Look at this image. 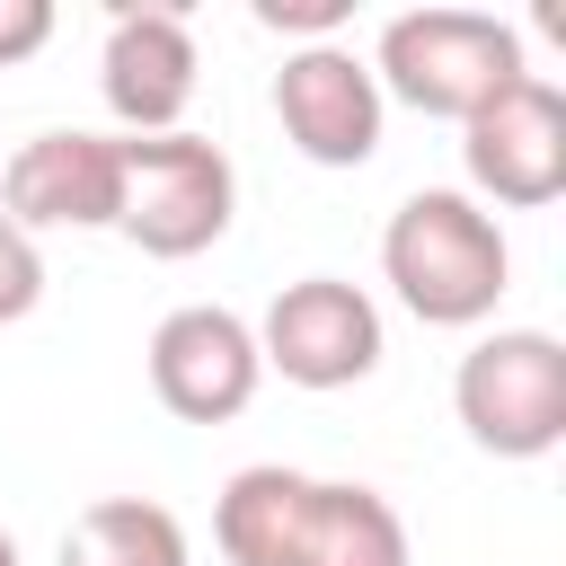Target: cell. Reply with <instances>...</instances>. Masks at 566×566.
Listing matches in <instances>:
<instances>
[{"label": "cell", "mask_w": 566, "mask_h": 566, "mask_svg": "<svg viewBox=\"0 0 566 566\" xmlns=\"http://www.w3.org/2000/svg\"><path fill=\"white\" fill-rule=\"evenodd\" d=\"M195 80H203V53L186 9H115L97 53V97L124 133H186Z\"/></svg>", "instance_id": "8fae6325"}, {"label": "cell", "mask_w": 566, "mask_h": 566, "mask_svg": "<svg viewBox=\"0 0 566 566\" xmlns=\"http://www.w3.org/2000/svg\"><path fill=\"white\" fill-rule=\"evenodd\" d=\"M212 539L230 566H416L407 522L363 478H301L283 460H256L221 486Z\"/></svg>", "instance_id": "6da1fadb"}, {"label": "cell", "mask_w": 566, "mask_h": 566, "mask_svg": "<svg viewBox=\"0 0 566 566\" xmlns=\"http://www.w3.org/2000/svg\"><path fill=\"white\" fill-rule=\"evenodd\" d=\"M380 354H389L380 301L345 274H301L256 318V363L283 371L292 389H354L380 371Z\"/></svg>", "instance_id": "8992f818"}, {"label": "cell", "mask_w": 566, "mask_h": 566, "mask_svg": "<svg viewBox=\"0 0 566 566\" xmlns=\"http://www.w3.org/2000/svg\"><path fill=\"white\" fill-rule=\"evenodd\" d=\"M230 212H239V168H230L221 142H203V133H124V212H115V230L142 256L186 265V256L230 239Z\"/></svg>", "instance_id": "277c9868"}, {"label": "cell", "mask_w": 566, "mask_h": 566, "mask_svg": "<svg viewBox=\"0 0 566 566\" xmlns=\"http://www.w3.org/2000/svg\"><path fill=\"white\" fill-rule=\"evenodd\" d=\"M380 115H389V97H380V80H371V62L354 44H301V53H283V71H274V124H283V142L310 168H363L380 150Z\"/></svg>", "instance_id": "9c48e42d"}, {"label": "cell", "mask_w": 566, "mask_h": 566, "mask_svg": "<svg viewBox=\"0 0 566 566\" xmlns=\"http://www.w3.org/2000/svg\"><path fill=\"white\" fill-rule=\"evenodd\" d=\"M62 566H195L186 522L150 495H97L62 531Z\"/></svg>", "instance_id": "7c38bea8"}, {"label": "cell", "mask_w": 566, "mask_h": 566, "mask_svg": "<svg viewBox=\"0 0 566 566\" xmlns=\"http://www.w3.org/2000/svg\"><path fill=\"white\" fill-rule=\"evenodd\" d=\"M35 301H44V248L18 221H0V327H18Z\"/></svg>", "instance_id": "4fadbf2b"}, {"label": "cell", "mask_w": 566, "mask_h": 566, "mask_svg": "<svg viewBox=\"0 0 566 566\" xmlns=\"http://www.w3.org/2000/svg\"><path fill=\"white\" fill-rule=\"evenodd\" d=\"M380 274L407 301V318H424V327H478L513 292V248H504L495 212L469 203L460 186H416L389 212V230H380Z\"/></svg>", "instance_id": "7a4b0ae2"}, {"label": "cell", "mask_w": 566, "mask_h": 566, "mask_svg": "<svg viewBox=\"0 0 566 566\" xmlns=\"http://www.w3.org/2000/svg\"><path fill=\"white\" fill-rule=\"evenodd\" d=\"M0 566H18V539H9V531H0Z\"/></svg>", "instance_id": "2e32d148"}, {"label": "cell", "mask_w": 566, "mask_h": 566, "mask_svg": "<svg viewBox=\"0 0 566 566\" xmlns=\"http://www.w3.org/2000/svg\"><path fill=\"white\" fill-rule=\"evenodd\" d=\"M460 433L495 460H548L566 442V345L548 327H495L451 371Z\"/></svg>", "instance_id": "5b68a950"}, {"label": "cell", "mask_w": 566, "mask_h": 566, "mask_svg": "<svg viewBox=\"0 0 566 566\" xmlns=\"http://www.w3.org/2000/svg\"><path fill=\"white\" fill-rule=\"evenodd\" d=\"M371 80L416 115L469 124L504 80H522V35L486 9H398L371 44Z\"/></svg>", "instance_id": "3957f363"}, {"label": "cell", "mask_w": 566, "mask_h": 566, "mask_svg": "<svg viewBox=\"0 0 566 566\" xmlns=\"http://www.w3.org/2000/svg\"><path fill=\"white\" fill-rule=\"evenodd\" d=\"M265 363H256V327L221 301H186L150 327V398L177 424H230L248 416Z\"/></svg>", "instance_id": "ba28073f"}, {"label": "cell", "mask_w": 566, "mask_h": 566, "mask_svg": "<svg viewBox=\"0 0 566 566\" xmlns=\"http://www.w3.org/2000/svg\"><path fill=\"white\" fill-rule=\"evenodd\" d=\"M44 35H53V9L44 0H0V71L27 62V53H44Z\"/></svg>", "instance_id": "9a60e30c"}, {"label": "cell", "mask_w": 566, "mask_h": 566, "mask_svg": "<svg viewBox=\"0 0 566 566\" xmlns=\"http://www.w3.org/2000/svg\"><path fill=\"white\" fill-rule=\"evenodd\" d=\"M0 221L35 230H115L124 212V133H35L0 159Z\"/></svg>", "instance_id": "30bf717a"}, {"label": "cell", "mask_w": 566, "mask_h": 566, "mask_svg": "<svg viewBox=\"0 0 566 566\" xmlns=\"http://www.w3.org/2000/svg\"><path fill=\"white\" fill-rule=\"evenodd\" d=\"M460 168H469V203H504V212L557 203L566 195V97L539 71L504 80L460 124Z\"/></svg>", "instance_id": "52a82bcc"}, {"label": "cell", "mask_w": 566, "mask_h": 566, "mask_svg": "<svg viewBox=\"0 0 566 566\" xmlns=\"http://www.w3.org/2000/svg\"><path fill=\"white\" fill-rule=\"evenodd\" d=\"M345 18H354V0H256V27H274V35H310V44H336Z\"/></svg>", "instance_id": "5bb4252c"}]
</instances>
